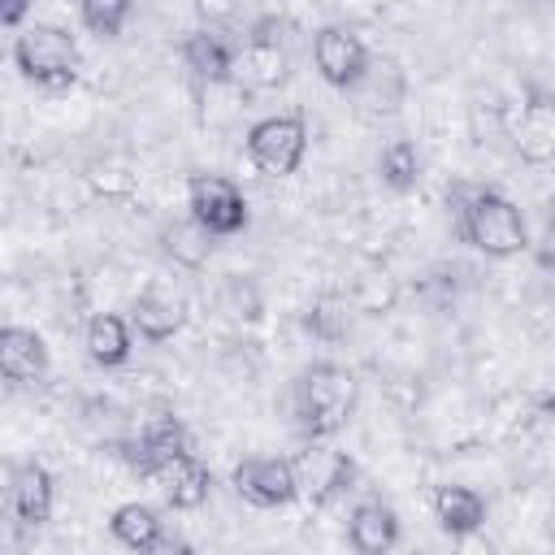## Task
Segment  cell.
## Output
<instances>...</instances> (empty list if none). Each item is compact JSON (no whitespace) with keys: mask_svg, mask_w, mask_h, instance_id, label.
<instances>
[{"mask_svg":"<svg viewBox=\"0 0 555 555\" xmlns=\"http://www.w3.org/2000/svg\"><path fill=\"white\" fill-rule=\"evenodd\" d=\"M451 217H455V238L468 243L473 251L490 256V260H512L520 251H529L533 234L525 212L499 191V186H451L447 191Z\"/></svg>","mask_w":555,"mask_h":555,"instance_id":"1","label":"cell"},{"mask_svg":"<svg viewBox=\"0 0 555 555\" xmlns=\"http://www.w3.org/2000/svg\"><path fill=\"white\" fill-rule=\"evenodd\" d=\"M356 399H360V382L347 364H334V360L308 364L291 386V412H295L299 438L304 442L334 438L351 421Z\"/></svg>","mask_w":555,"mask_h":555,"instance_id":"2","label":"cell"},{"mask_svg":"<svg viewBox=\"0 0 555 555\" xmlns=\"http://www.w3.org/2000/svg\"><path fill=\"white\" fill-rule=\"evenodd\" d=\"M13 65L26 82L35 87H69L78 78V65H82V52H78V39L56 26V22H26L13 39Z\"/></svg>","mask_w":555,"mask_h":555,"instance_id":"3","label":"cell"},{"mask_svg":"<svg viewBox=\"0 0 555 555\" xmlns=\"http://www.w3.org/2000/svg\"><path fill=\"white\" fill-rule=\"evenodd\" d=\"M291 78V48H286V22L278 13H264L247 26L238 48V74L234 82L247 91H278Z\"/></svg>","mask_w":555,"mask_h":555,"instance_id":"4","label":"cell"},{"mask_svg":"<svg viewBox=\"0 0 555 555\" xmlns=\"http://www.w3.org/2000/svg\"><path fill=\"white\" fill-rule=\"evenodd\" d=\"M243 147H247V160L264 178H291L304 165V156H308V117L299 108L260 117L247 130V143Z\"/></svg>","mask_w":555,"mask_h":555,"instance_id":"5","label":"cell"},{"mask_svg":"<svg viewBox=\"0 0 555 555\" xmlns=\"http://www.w3.org/2000/svg\"><path fill=\"white\" fill-rule=\"evenodd\" d=\"M186 212L208 225L217 238L243 234L251 212H247V195L238 191V182L221 178V173H191L186 178Z\"/></svg>","mask_w":555,"mask_h":555,"instance_id":"6","label":"cell"},{"mask_svg":"<svg viewBox=\"0 0 555 555\" xmlns=\"http://www.w3.org/2000/svg\"><path fill=\"white\" fill-rule=\"evenodd\" d=\"M230 486L251 507H286L299 499V473L291 455H247L234 464Z\"/></svg>","mask_w":555,"mask_h":555,"instance_id":"7","label":"cell"},{"mask_svg":"<svg viewBox=\"0 0 555 555\" xmlns=\"http://www.w3.org/2000/svg\"><path fill=\"white\" fill-rule=\"evenodd\" d=\"M369 48H364V39L351 30V26H338V22H330V26H321L317 35H312V65H317V74H321V82H330L334 91H351L364 74H369Z\"/></svg>","mask_w":555,"mask_h":555,"instance_id":"8","label":"cell"},{"mask_svg":"<svg viewBox=\"0 0 555 555\" xmlns=\"http://www.w3.org/2000/svg\"><path fill=\"white\" fill-rule=\"evenodd\" d=\"M295 473H299V494L312 507H330L360 477V468H356V460L347 451H334V447H321V442H308L295 455Z\"/></svg>","mask_w":555,"mask_h":555,"instance_id":"9","label":"cell"},{"mask_svg":"<svg viewBox=\"0 0 555 555\" xmlns=\"http://www.w3.org/2000/svg\"><path fill=\"white\" fill-rule=\"evenodd\" d=\"M512 147L525 165H551L555 160V91L525 87L516 121H512Z\"/></svg>","mask_w":555,"mask_h":555,"instance_id":"10","label":"cell"},{"mask_svg":"<svg viewBox=\"0 0 555 555\" xmlns=\"http://www.w3.org/2000/svg\"><path fill=\"white\" fill-rule=\"evenodd\" d=\"M178 56H182L186 74H191L195 82H204V87H225V82H234V74H238V48H234L221 30H208V26L191 30V35L178 43Z\"/></svg>","mask_w":555,"mask_h":555,"instance_id":"11","label":"cell"},{"mask_svg":"<svg viewBox=\"0 0 555 555\" xmlns=\"http://www.w3.org/2000/svg\"><path fill=\"white\" fill-rule=\"evenodd\" d=\"M52 499H56V481L39 460H22V464L9 468V512H13L17 529L48 525Z\"/></svg>","mask_w":555,"mask_h":555,"instance_id":"12","label":"cell"},{"mask_svg":"<svg viewBox=\"0 0 555 555\" xmlns=\"http://www.w3.org/2000/svg\"><path fill=\"white\" fill-rule=\"evenodd\" d=\"M0 373L9 386H43L52 373L48 343L26 325H4L0 330Z\"/></svg>","mask_w":555,"mask_h":555,"instance_id":"13","label":"cell"},{"mask_svg":"<svg viewBox=\"0 0 555 555\" xmlns=\"http://www.w3.org/2000/svg\"><path fill=\"white\" fill-rule=\"evenodd\" d=\"M182 451H191V434H186V425L178 416H156V421H147L139 429L134 442H126V460H130V468L139 477H156Z\"/></svg>","mask_w":555,"mask_h":555,"instance_id":"14","label":"cell"},{"mask_svg":"<svg viewBox=\"0 0 555 555\" xmlns=\"http://www.w3.org/2000/svg\"><path fill=\"white\" fill-rule=\"evenodd\" d=\"M130 325H134V334H139L143 343H169V338L186 325V304H182L178 291L152 282L147 291L134 295V304H130Z\"/></svg>","mask_w":555,"mask_h":555,"instance_id":"15","label":"cell"},{"mask_svg":"<svg viewBox=\"0 0 555 555\" xmlns=\"http://www.w3.org/2000/svg\"><path fill=\"white\" fill-rule=\"evenodd\" d=\"M152 481L160 486L165 503H169V507H178V512H195V507H204V503H208V494H212V473H208V464H204L195 451L173 455V460H169Z\"/></svg>","mask_w":555,"mask_h":555,"instance_id":"16","label":"cell"},{"mask_svg":"<svg viewBox=\"0 0 555 555\" xmlns=\"http://www.w3.org/2000/svg\"><path fill=\"white\" fill-rule=\"evenodd\" d=\"M347 542L360 555H386L399 546V516L382 499H360L347 516Z\"/></svg>","mask_w":555,"mask_h":555,"instance_id":"17","label":"cell"},{"mask_svg":"<svg viewBox=\"0 0 555 555\" xmlns=\"http://www.w3.org/2000/svg\"><path fill=\"white\" fill-rule=\"evenodd\" d=\"M490 516V503L473 486H438L434 490V520L451 538H473Z\"/></svg>","mask_w":555,"mask_h":555,"instance_id":"18","label":"cell"},{"mask_svg":"<svg viewBox=\"0 0 555 555\" xmlns=\"http://www.w3.org/2000/svg\"><path fill=\"white\" fill-rule=\"evenodd\" d=\"M108 533H113L126 551H139V555L160 551V546H173V538L165 533L160 512L147 507V503H121V507H113V516H108Z\"/></svg>","mask_w":555,"mask_h":555,"instance_id":"19","label":"cell"},{"mask_svg":"<svg viewBox=\"0 0 555 555\" xmlns=\"http://www.w3.org/2000/svg\"><path fill=\"white\" fill-rule=\"evenodd\" d=\"M212 243H217V234L208 225H199L191 212L160 225V251L182 269H204L212 256Z\"/></svg>","mask_w":555,"mask_h":555,"instance_id":"20","label":"cell"},{"mask_svg":"<svg viewBox=\"0 0 555 555\" xmlns=\"http://www.w3.org/2000/svg\"><path fill=\"white\" fill-rule=\"evenodd\" d=\"M134 351V325L117 312H95L87 321V356L100 369H121Z\"/></svg>","mask_w":555,"mask_h":555,"instance_id":"21","label":"cell"},{"mask_svg":"<svg viewBox=\"0 0 555 555\" xmlns=\"http://www.w3.org/2000/svg\"><path fill=\"white\" fill-rule=\"evenodd\" d=\"M351 317H356V304H351V295H321V299H312L308 304V312H304V325L312 330V338H321V343H343L347 334H351Z\"/></svg>","mask_w":555,"mask_h":555,"instance_id":"22","label":"cell"},{"mask_svg":"<svg viewBox=\"0 0 555 555\" xmlns=\"http://www.w3.org/2000/svg\"><path fill=\"white\" fill-rule=\"evenodd\" d=\"M377 173L390 191H412L421 182V152L412 139H390L382 152H377Z\"/></svg>","mask_w":555,"mask_h":555,"instance_id":"23","label":"cell"},{"mask_svg":"<svg viewBox=\"0 0 555 555\" xmlns=\"http://www.w3.org/2000/svg\"><path fill=\"white\" fill-rule=\"evenodd\" d=\"M351 304H356V312H364V317H382V312H390L395 304H399V282L386 273V269H364L356 282H351Z\"/></svg>","mask_w":555,"mask_h":555,"instance_id":"24","label":"cell"},{"mask_svg":"<svg viewBox=\"0 0 555 555\" xmlns=\"http://www.w3.org/2000/svg\"><path fill=\"white\" fill-rule=\"evenodd\" d=\"M130 13H134V0H78L82 26L100 39H117L121 26L130 22Z\"/></svg>","mask_w":555,"mask_h":555,"instance_id":"25","label":"cell"},{"mask_svg":"<svg viewBox=\"0 0 555 555\" xmlns=\"http://www.w3.org/2000/svg\"><path fill=\"white\" fill-rule=\"evenodd\" d=\"M529 251H533L538 269L555 273V195L542 204V225H538V238L529 243Z\"/></svg>","mask_w":555,"mask_h":555,"instance_id":"26","label":"cell"},{"mask_svg":"<svg viewBox=\"0 0 555 555\" xmlns=\"http://www.w3.org/2000/svg\"><path fill=\"white\" fill-rule=\"evenodd\" d=\"M191 4H195L199 26H208V30H221L238 17V0H191Z\"/></svg>","mask_w":555,"mask_h":555,"instance_id":"27","label":"cell"},{"mask_svg":"<svg viewBox=\"0 0 555 555\" xmlns=\"http://www.w3.org/2000/svg\"><path fill=\"white\" fill-rule=\"evenodd\" d=\"M30 9H35V0H0V22L9 30H22L26 17H30Z\"/></svg>","mask_w":555,"mask_h":555,"instance_id":"28","label":"cell"}]
</instances>
